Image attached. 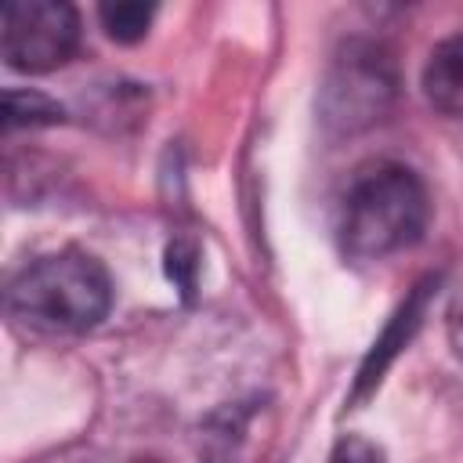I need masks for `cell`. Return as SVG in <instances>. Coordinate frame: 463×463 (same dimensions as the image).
<instances>
[{"instance_id": "6da1fadb", "label": "cell", "mask_w": 463, "mask_h": 463, "mask_svg": "<svg viewBox=\"0 0 463 463\" xmlns=\"http://www.w3.org/2000/svg\"><path fill=\"white\" fill-rule=\"evenodd\" d=\"M112 307L105 264L83 250H54L25 264L7 282V311L18 326L47 336L94 329Z\"/></svg>"}, {"instance_id": "7a4b0ae2", "label": "cell", "mask_w": 463, "mask_h": 463, "mask_svg": "<svg viewBox=\"0 0 463 463\" xmlns=\"http://www.w3.org/2000/svg\"><path fill=\"white\" fill-rule=\"evenodd\" d=\"M430 217L427 188L405 163L362 166L340 199V250L354 260H383L412 246Z\"/></svg>"}, {"instance_id": "3957f363", "label": "cell", "mask_w": 463, "mask_h": 463, "mask_svg": "<svg viewBox=\"0 0 463 463\" xmlns=\"http://www.w3.org/2000/svg\"><path fill=\"white\" fill-rule=\"evenodd\" d=\"M398 98V65L394 54L369 36L344 40L322 76L318 87V123L329 137H351L394 109Z\"/></svg>"}, {"instance_id": "277c9868", "label": "cell", "mask_w": 463, "mask_h": 463, "mask_svg": "<svg viewBox=\"0 0 463 463\" xmlns=\"http://www.w3.org/2000/svg\"><path fill=\"white\" fill-rule=\"evenodd\" d=\"M80 47V14L65 0H7L0 14V54L7 69L40 76L61 69Z\"/></svg>"}, {"instance_id": "5b68a950", "label": "cell", "mask_w": 463, "mask_h": 463, "mask_svg": "<svg viewBox=\"0 0 463 463\" xmlns=\"http://www.w3.org/2000/svg\"><path fill=\"white\" fill-rule=\"evenodd\" d=\"M430 289H434V279H423V282L405 297V304L391 315V322L383 326L380 340L373 344V351L365 354V362H362V369H358V380H354L351 402H362V398H369V394L380 387V380H383L387 365L394 362V354H398V351L412 340V333L420 329V322H423V315H427Z\"/></svg>"}, {"instance_id": "8992f818", "label": "cell", "mask_w": 463, "mask_h": 463, "mask_svg": "<svg viewBox=\"0 0 463 463\" xmlns=\"http://www.w3.org/2000/svg\"><path fill=\"white\" fill-rule=\"evenodd\" d=\"M423 94L438 112L463 119V33L441 40L430 51L423 65Z\"/></svg>"}, {"instance_id": "52a82bcc", "label": "cell", "mask_w": 463, "mask_h": 463, "mask_svg": "<svg viewBox=\"0 0 463 463\" xmlns=\"http://www.w3.org/2000/svg\"><path fill=\"white\" fill-rule=\"evenodd\" d=\"M65 112L58 101H51L47 94L40 90H4V127L14 130V127H51V123H61Z\"/></svg>"}, {"instance_id": "ba28073f", "label": "cell", "mask_w": 463, "mask_h": 463, "mask_svg": "<svg viewBox=\"0 0 463 463\" xmlns=\"http://www.w3.org/2000/svg\"><path fill=\"white\" fill-rule=\"evenodd\" d=\"M98 18H101V29L116 43H137V40H145V33L152 25L156 7L152 4H101Z\"/></svg>"}, {"instance_id": "9c48e42d", "label": "cell", "mask_w": 463, "mask_h": 463, "mask_svg": "<svg viewBox=\"0 0 463 463\" xmlns=\"http://www.w3.org/2000/svg\"><path fill=\"white\" fill-rule=\"evenodd\" d=\"M326 463H387V459H383V449L376 441H369L362 434H344L333 445V452H329Z\"/></svg>"}, {"instance_id": "30bf717a", "label": "cell", "mask_w": 463, "mask_h": 463, "mask_svg": "<svg viewBox=\"0 0 463 463\" xmlns=\"http://www.w3.org/2000/svg\"><path fill=\"white\" fill-rule=\"evenodd\" d=\"M445 329H449L452 354L463 362V289H456V293H452V300H449V311H445Z\"/></svg>"}]
</instances>
